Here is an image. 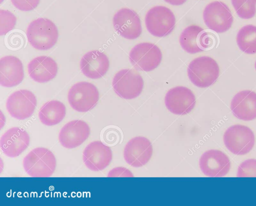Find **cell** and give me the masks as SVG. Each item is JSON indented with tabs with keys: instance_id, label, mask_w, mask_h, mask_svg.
<instances>
[{
	"instance_id": "1",
	"label": "cell",
	"mask_w": 256,
	"mask_h": 206,
	"mask_svg": "<svg viewBox=\"0 0 256 206\" xmlns=\"http://www.w3.org/2000/svg\"><path fill=\"white\" fill-rule=\"evenodd\" d=\"M26 36L34 48L46 50L53 47L58 39V30L55 24L46 18H38L28 26Z\"/></svg>"
},
{
	"instance_id": "2",
	"label": "cell",
	"mask_w": 256,
	"mask_h": 206,
	"mask_svg": "<svg viewBox=\"0 0 256 206\" xmlns=\"http://www.w3.org/2000/svg\"><path fill=\"white\" fill-rule=\"evenodd\" d=\"M220 68L215 60L203 56L194 59L188 67V75L192 83L200 88L208 87L218 79Z\"/></svg>"
},
{
	"instance_id": "3",
	"label": "cell",
	"mask_w": 256,
	"mask_h": 206,
	"mask_svg": "<svg viewBox=\"0 0 256 206\" xmlns=\"http://www.w3.org/2000/svg\"><path fill=\"white\" fill-rule=\"evenodd\" d=\"M26 173L32 177H48L56 168V159L53 153L45 148H36L23 160Z\"/></svg>"
},
{
	"instance_id": "4",
	"label": "cell",
	"mask_w": 256,
	"mask_h": 206,
	"mask_svg": "<svg viewBox=\"0 0 256 206\" xmlns=\"http://www.w3.org/2000/svg\"><path fill=\"white\" fill-rule=\"evenodd\" d=\"M224 142L226 148L234 154L244 155L252 150L255 137L250 128L237 124L226 129L224 135Z\"/></svg>"
},
{
	"instance_id": "5",
	"label": "cell",
	"mask_w": 256,
	"mask_h": 206,
	"mask_svg": "<svg viewBox=\"0 0 256 206\" xmlns=\"http://www.w3.org/2000/svg\"><path fill=\"white\" fill-rule=\"evenodd\" d=\"M145 23L147 30L151 34L162 37L172 32L176 24V18L170 8L158 5L151 8L147 12Z\"/></svg>"
},
{
	"instance_id": "6",
	"label": "cell",
	"mask_w": 256,
	"mask_h": 206,
	"mask_svg": "<svg viewBox=\"0 0 256 206\" xmlns=\"http://www.w3.org/2000/svg\"><path fill=\"white\" fill-rule=\"evenodd\" d=\"M112 87L116 93L125 99H132L138 96L144 87L142 76L136 71L124 69L114 76Z\"/></svg>"
},
{
	"instance_id": "7",
	"label": "cell",
	"mask_w": 256,
	"mask_h": 206,
	"mask_svg": "<svg viewBox=\"0 0 256 206\" xmlns=\"http://www.w3.org/2000/svg\"><path fill=\"white\" fill-rule=\"evenodd\" d=\"M129 59L131 64L138 70L150 71L156 68L162 59L160 49L149 42L140 43L130 50Z\"/></svg>"
},
{
	"instance_id": "8",
	"label": "cell",
	"mask_w": 256,
	"mask_h": 206,
	"mask_svg": "<svg viewBox=\"0 0 256 206\" xmlns=\"http://www.w3.org/2000/svg\"><path fill=\"white\" fill-rule=\"evenodd\" d=\"M68 101L76 111L86 112L92 109L99 99V93L92 84L84 81L74 84L68 93Z\"/></svg>"
},
{
	"instance_id": "9",
	"label": "cell",
	"mask_w": 256,
	"mask_h": 206,
	"mask_svg": "<svg viewBox=\"0 0 256 206\" xmlns=\"http://www.w3.org/2000/svg\"><path fill=\"white\" fill-rule=\"evenodd\" d=\"M203 19L208 28L217 33L228 30L233 22L231 11L222 1H214L208 4L203 12Z\"/></svg>"
},
{
	"instance_id": "10",
	"label": "cell",
	"mask_w": 256,
	"mask_h": 206,
	"mask_svg": "<svg viewBox=\"0 0 256 206\" xmlns=\"http://www.w3.org/2000/svg\"><path fill=\"white\" fill-rule=\"evenodd\" d=\"M36 105V99L32 92L20 90L11 94L7 99L6 108L10 115L18 120L30 117Z\"/></svg>"
},
{
	"instance_id": "11",
	"label": "cell",
	"mask_w": 256,
	"mask_h": 206,
	"mask_svg": "<svg viewBox=\"0 0 256 206\" xmlns=\"http://www.w3.org/2000/svg\"><path fill=\"white\" fill-rule=\"evenodd\" d=\"M212 36L198 25L192 24L185 28L180 37L184 50L191 54L202 52L213 43Z\"/></svg>"
},
{
	"instance_id": "12",
	"label": "cell",
	"mask_w": 256,
	"mask_h": 206,
	"mask_svg": "<svg viewBox=\"0 0 256 206\" xmlns=\"http://www.w3.org/2000/svg\"><path fill=\"white\" fill-rule=\"evenodd\" d=\"M164 103L167 109L172 113L184 115L191 112L194 107L196 97L188 88L176 86L167 92Z\"/></svg>"
},
{
	"instance_id": "13",
	"label": "cell",
	"mask_w": 256,
	"mask_h": 206,
	"mask_svg": "<svg viewBox=\"0 0 256 206\" xmlns=\"http://www.w3.org/2000/svg\"><path fill=\"white\" fill-rule=\"evenodd\" d=\"M152 152V146L150 140L146 137L138 136L127 143L124 150V157L128 164L139 168L150 161Z\"/></svg>"
},
{
	"instance_id": "14",
	"label": "cell",
	"mask_w": 256,
	"mask_h": 206,
	"mask_svg": "<svg viewBox=\"0 0 256 206\" xmlns=\"http://www.w3.org/2000/svg\"><path fill=\"white\" fill-rule=\"evenodd\" d=\"M199 166L204 175L210 177H222L229 172L230 163L228 156L222 151L210 150L201 156Z\"/></svg>"
},
{
	"instance_id": "15",
	"label": "cell",
	"mask_w": 256,
	"mask_h": 206,
	"mask_svg": "<svg viewBox=\"0 0 256 206\" xmlns=\"http://www.w3.org/2000/svg\"><path fill=\"white\" fill-rule=\"evenodd\" d=\"M116 30L123 37L134 39L142 32L141 22L138 14L133 10L122 8L118 10L113 17Z\"/></svg>"
},
{
	"instance_id": "16",
	"label": "cell",
	"mask_w": 256,
	"mask_h": 206,
	"mask_svg": "<svg viewBox=\"0 0 256 206\" xmlns=\"http://www.w3.org/2000/svg\"><path fill=\"white\" fill-rule=\"evenodd\" d=\"M112 158L110 148L100 141L92 142L83 152V161L92 171L103 170L110 164Z\"/></svg>"
},
{
	"instance_id": "17",
	"label": "cell",
	"mask_w": 256,
	"mask_h": 206,
	"mask_svg": "<svg viewBox=\"0 0 256 206\" xmlns=\"http://www.w3.org/2000/svg\"><path fill=\"white\" fill-rule=\"evenodd\" d=\"M30 144V136L26 130L18 127L8 130L1 137L0 146L6 156L14 158L20 155Z\"/></svg>"
},
{
	"instance_id": "18",
	"label": "cell",
	"mask_w": 256,
	"mask_h": 206,
	"mask_svg": "<svg viewBox=\"0 0 256 206\" xmlns=\"http://www.w3.org/2000/svg\"><path fill=\"white\" fill-rule=\"evenodd\" d=\"M90 128L84 121L75 120L67 123L61 129L58 140L60 144L68 149L82 145L88 137Z\"/></svg>"
},
{
	"instance_id": "19",
	"label": "cell",
	"mask_w": 256,
	"mask_h": 206,
	"mask_svg": "<svg viewBox=\"0 0 256 206\" xmlns=\"http://www.w3.org/2000/svg\"><path fill=\"white\" fill-rule=\"evenodd\" d=\"M110 62L107 56L99 50L86 53L80 61V69L82 73L91 79L104 76L108 71Z\"/></svg>"
},
{
	"instance_id": "20",
	"label": "cell",
	"mask_w": 256,
	"mask_h": 206,
	"mask_svg": "<svg viewBox=\"0 0 256 206\" xmlns=\"http://www.w3.org/2000/svg\"><path fill=\"white\" fill-rule=\"evenodd\" d=\"M230 109L234 116L243 121L256 118V93L242 90L236 93L231 101Z\"/></svg>"
},
{
	"instance_id": "21",
	"label": "cell",
	"mask_w": 256,
	"mask_h": 206,
	"mask_svg": "<svg viewBox=\"0 0 256 206\" xmlns=\"http://www.w3.org/2000/svg\"><path fill=\"white\" fill-rule=\"evenodd\" d=\"M24 77L22 61L16 57L6 56L0 60V84L12 87L20 84Z\"/></svg>"
},
{
	"instance_id": "22",
	"label": "cell",
	"mask_w": 256,
	"mask_h": 206,
	"mask_svg": "<svg viewBox=\"0 0 256 206\" xmlns=\"http://www.w3.org/2000/svg\"><path fill=\"white\" fill-rule=\"evenodd\" d=\"M28 70L34 81L44 83L56 77L58 65L52 58L42 55L32 59L28 64Z\"/></svg>"
},
{
	"instance_id": "23",
	"label": "cell",
	"mask_w": 256,
	"mask_h": 206,
	"mask_svg": "<svg viewBox=\"0 0 256 206\" xmlns=\"http://www.w3.org/2000/svg\"><path fill=\"white\" fill-rule=\"evenodd\" d=\"M66 109L64 105L58 100L46 103L40 108L38 117L40 122L46 126H53L60 123L64 118Z\"/></svg>"
},
{
	"instance_id": "24",
	"label": "cell",
	"mask_w": 256,
	"mask_h": 206,
	"mask_svg": "<svg viewBox=\"0 0 256 206\" xmlns=\"http://www.w3.org/2000/svg\"><path fill=\"white\" fill-rule=\"evenodd\" d=\"M236 42L240 49L246 54L256 53V26L248 24L242 27L238 32Z\"/></svg>"
},
{
	"instance_id": "25",
	"label": "cell",
	"mask_w": 256,
	"mask_h": 206,
	"mask_svg": "<svg viewBox=\"0 0 256 206\" xmlns=\"http://www.w3.org/2000/svg\"><path fill=\"white\" fill-rule=\"evenodd\" d=\"M238 15L243 19H250L256 12V0H232Z\"/></svg>"
},
{
	"instance_id": "26",
	"label": "cell",
	"mask_w": 256,
	"mask_h": 206,
	"mask_svg": "<svg viewBox=\"0 0 256 206\" xmlns=\"http://www.w3.org/2000/svg\"><path fill=\"white\" fill-rule=\"evenodd\" d=\"M14 15L7 10H0V34L4 35L12 30L16 23Z\"/></svg>"
},
{
	"instance_id": "27",
	"label": "cell",
	"mask_w": 256,
	"mask_h": 206,
	"mask_svg": "<svg viewBox=\"0 0 256 206\" xmlns=\"http://www.w3.org/2000/svg\"><path fill=\"white\" fill-rule=\"evenodd\" d=\"M238 177H256V159L246 160L239 166Z\"/></svg>"
},
{
	"instance_id": "28",
	"label": "cell",
	"mask_w": 256,
	"mask_h": 206,
	"mask_svg": "<svg viewBox=\"0 0 256 206\" xmlns=\"http://www.w3.org/2000/svg\"><path fill=\"white\" fill-rule=\"evenodd\" d=\"M12 4L18 9L29 11L34 9L40 0H11Z\"/></svg>"
},
{
	"instance_id": "29",
	"label": "cell",
	"mask_w": 256,
	"mask_h": 206,
	"mask_svg": "<svg viewBox=\"0 0 256 206\" xmlns=\"http://www.w3.org/2000/svg\"><path fill=\"white\" fill-rule=\"evenodd\" d=\"M108 177H132L133 175L128 169L124 167H118L112 170L108 173Z\"/></svg>"
},
{
	"instance_id": "30",
	"label": "cell",
	"mask_w": 256,
	"mask_h": 206,
	"mask_svg": "<svg viewBox=\"0 0 256 206\" xmlns=\"http://www.w3.org/2000/svg\"><path fill=\"white\" fill-rule=\"evenodd\" d=\"M166 2L173 5H180L184 4L187 0H164Z\"/></svg>"
},
{
	"instance_id": "31",
	"label": "cell",
	"mask_w": 256,
	"mask_h": 206,
	"mask_svg": "<svg viewBox=\"0 0 256 206\" xmlns=\"http://www.w3.org/2000/svg\"><path fill=\"white\" fill-rule=\"evenodd\" d=\"M254 66H255V68H256V62H255Z\"/></svg>"
}]
</instances>
